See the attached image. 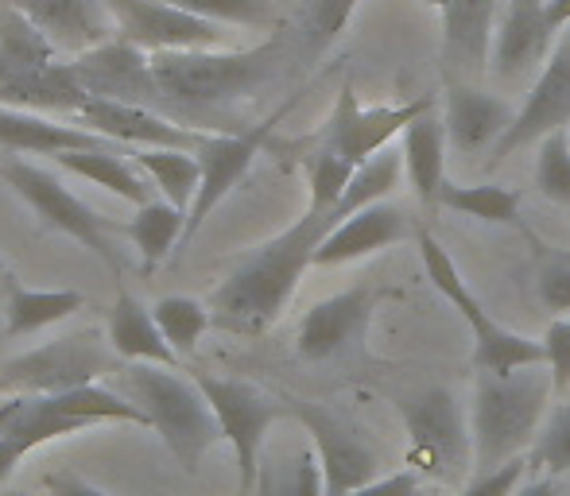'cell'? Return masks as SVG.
<instances>
[{"label": "cell", "instance_id": "cell-1", "mask_svg": "<svg viewBox=\"0 0 570 496\" xmlns=\"http://www.w3.org/2000/svg\"><path fill=\"white\" fill-rule=\"evenodd\" d=\"M338 221H345L338 206H331V210L326 206H307V214L292 229H284L268 245L256 248L253 256H245L222 279L218 291L210 295L214 323L226 326L233 334L268 330L284 315L287 302H292L303 271L315 268L318 245L326 241V234Z\"/></svg>", "mask_w": 570, "mask_h": 496}, {"label": "cell", "instance_id": "cell-2", "mask_svg": "<svg viewBox=\"0 0 570 496\" xmlns=\"http://www.w3.org/2000/svg\"><path fill=\"white\" fill-rule=\"evenodd\" d=\"M120 391L148 415L151 430L164 438V446L171 450V458L187 469L190 477L198 474L203 458L214 450L222 438V423L214 415L206 391L198 388V380H183L167 365H148V361H128L117 376Z\"/></svg>", "mask_w": 570, "mask_h": 496}, {"label": "cell", "instance_id": "cell-3", "mask_svg": "<svg viewBox=\"0 0 570 496\" xmlns=\"http://www.w3.org/2000/svg\"><path fill=\"white\" fill-rule=\"evenodd\" d=\"M551 373L543 365H528L517 373H478L470 407L473 430V469L493 474L504 462L520 458L540 427L551 399Z\"/></svg>", "mask_w": 570, "mask_h": 496}, {"label": "cell", "instance_id": "cell-4", "mask_svg": "<svg viewBox=\"0 0 570 496\" xmlns=\"http://www.w3.org/2000/svg\"><path fill=\"white\" fill-rule=\"evenodd\" d=\"M284 43L268 39L248 51H159L151 54V75L164 93L183 109H218L237 98H248L264 78L276 70Z\"/></svg>", "mask_w": 570, "mask_h": 496}, {"label": "cell", "instance_id": "cell-5", "mask_svg": "<svg viewBox=\"0 0 570 496\" xmlns=\"http://www.w3.org/2000/svg\"><path fill=\"white\" fill-rule=\"evenodd\" d=\"M98 423L151 427L148 415L125 391L106 388V384H82L70 391H12V399L0 404V435L28 438L36 446L78 435Z\"/></svg>", "mask_w": 570, "mask_h": 496}, {"label": "cell", "instance_id": "cell-6", "mask_svg": "<svg viewBox=\"0 0 570 496\" xmlns=\"http://www.w3.org/2000/svg\"><path fill=\"white\" fill-rule=\"evenodd\" d=\"M420 241V256H423V268H428L431 284L443 291V299L451 302L458 315L465 318V326L473 330V369L478 373H517V369H528V365H543L548 361V349L543 341H532L517 330H504L478 299L473 291L465 287L462 271L454 268L451 252L435 241L431 234H415Z\"/></svg>", "mask_w": 570, "mask_h": 496}, {"label": "cell", "instance_id": "cell-7", "mask_svg": "<svg viewBox=\"0 0 570 496\" xmlns=\"http://www.w3.org/2000/svg\"><path fill=\"white\" fill-rule=\"evenodd\" d=\"M195 380L206 391V399H210L214 415H218L222 438L233 446V458H237V474H240L237 489L240 496H253L268 430L292 415V404H279L264 388H256L248 380H233V376L195 373Z\"/></svg>", "mask_w": 570, "mask_h": 496}, {"label": "cell", "instance_id": "cell-8", "mask_svg": "<svg viewBox=\"0 0 570 496\" xmlns=\"http://www.w3.org/2000/svg\"><path fill=\"white\" fill-rule=\"evenodd\" d=\"M400 419L407 427V466H415V474L439 482H458L465 474L473 462V430L451 391L428 388L404 399Z\"/></svg>", "mask_w": 570, "mask_h": 496}, {"label": "cell", "instance_id": "cell-9", "mask_svg": "<svg viewBox=\"0 0 570 496\" xmlns=\"http://www.w3.org/2000/svg\"><path fill=\"white\" fill-rule=\"evenodd\" d=\"M0 179H4L47 226L67 234L70 241H78L82 248H90L114 276H120L114 226H109L94 206H86L75 190L62 187V179H55L51 171H43V167H36V163H23V159H4V163H0Z\"/></svg>", "mask_w": 570, "mask_h": 496}, {"label": "cell", "instance_id": "cell-10", "mask_svg": "<svg viewBox=\"0 0 570 496\" xmlns=\"http://www.w3.org/2000/svg\"><path fill=\"white\" fill-rule=\"evenodd\" d=\"M109 373V354L98 334H70L31 349L0 369V391H70L98 384Z\"/></svg>", "mask_w": 570, "mask_h": 496}, {"label": "cell", "instance_id": "cell-11", "mask_svg": "<svg viewBox=\"0 0 570 496\" xmlns=\"http://www.w3.org/2000/svg\"><path fill=\"white\" fill-rule=\"evenodd\" d=\"M292 415L303 423V430L311 435L318 454V466H323L326 496H350L361 485L376 482V469L381 458L376 450L342 419V415L326 411L318 404H292Z\"/></svg>", "mask_w": 570, "mask_h": 496}, {"label": "cell", "instance_id": "cell-12", "mask_svg": "<svg viewBox=\"0 0 570 496\" xmlns=\"http://www.w3.org/2000/svg\"><path fill=\"white\" fill-rule=\"evenodd\" d=\"M570 125V36L559 39L551 59L543 62L540 78L528 90L524 106L517 109L512 125L504 128V136L493 143V159L489 167H501L509 156H517L528 143H540L543 136L559 132Z\"/></svg>", "mask_w": 570, "mask_h": 496}, {"label": "cell", "instance_id": "cell-13", "mask_svg": "<svg viewBox=\"0 0 570 496\" xmlns=\"http://www.w3.org/2000/svg\"><path fill=\"white\" fill-rule=\"evenodd\" d=\"M431 109H435L431 98H420V101H412V106H361L350 86H342L338 106H334L331 121H326L323 143L331 151H338L342 159H350L353 167H361L365 159H373L376 151L389 148L392 136L404 132L415 117L431 113Z\"/></svg>", "mask_w": 570, "mask_h": 496}, {"label": "cell", "instance_id": "cell-14", "mask_svg": "<svg viewBox=\"0 0 570 496\" xmlns=\"http://www.w3.org/2000/svg\"><path fill=\"white\" fill-rule=\"evenodd\" d=\"M78 82L90 98H106V101H128V106H156L164 101L151 75V54L144 47L128 43L125 36H114L106 43L90 47L78 59H70Z\"/></svg>", "mask_w": 570, "mask_h": 496}, {"label": "cell", "instance_id": "cell-15", "mask_svg": "<svg viewBox=\"0 0 570 496\" xmlns=\"http://www.w3.org/2000/svg\"><path fill=\"white\" fill-rule=\"evenodd\" d=\"M551 39H556V28L548 23V0H509L493 31L489 75L501 86L528 82L556 51Z\"/></svg>", "mask_w": 570, "mask_h": 496}, {"label": "cell", "instance_id": "cell-16", "mask_svg": "<svg viewBox=\"0 0 570 496\" xmlns=\"http://www.w3.org/2000/svg\"><path fill=\"white\" fill-rule=\"evenodd\" d=\"M117 36L144 47L148 54H159L210 51V47H222L226 31H222V23L203 20V16L187 12V8L167 4V0H132V4L117 12Z\"/></svg>", "mask_w": 570, "mask_h": 496}, {"label": "cell", "instance_id": "cell-17", "mask_svg": "<svg viewBox=\"0 0 570 496\" xmlns=\"http://www.w3.org/2000/svg\"><path fill=\"white\" fill-rule=\"evenodd\" d=\"M75 125L94 128L106 140L125 143V148H179V151H198L210 132H198V128L175 125L171 117L156 113L148 106H128V101H106L90 98L75 117Z\"/></svg>", "mask_w": 570, "mask_h": 496}, {"label": "cell", "instance_id": "cell-18", "mask_svg": "<svg viewBox=\"0 0 570 496\" xmlns=\"http://www.w3.org/2000/svg\"><path fill=\"white\" fill-rule=\"evenodd\" d=\"M276 121H279V113L272 117V121L248 128V132H222V136L210 132L206 136V143L195 151L198 163H203V182H198L195 206H190V214H187V234H183V241H190V237L206 226V218H210L214 206H218L222 198H226L229 190L245 179L248 167H253V159H256V151H261V143L268 140V132Z\"/></svg>", "mask_w": 570, "mask_h": 496}, {"label": "cell", "instance_id": "cell-19", "mask_svg": "<svg viewBox=\"0 0 570 496\" xmlns=\"http://www.w3.org/2000/svg\"><path fill=\"white\" fill-rule=\"evenodd\" d=\"M4 4L20 8L59 47V54L70 59L117 36V16L106 0H4Z\"/></svg>", "mask_w": 570, "mask_h": 496}, {"label": "cell", "instance_id": "cell-20", "mask_svg": "<svg viewBox=\"0 0 570 496\" xmlns=\"http://www.w3.org/2000/svg\"><path fill=\"white\" fill-rule=\"evenodd\" d=\"M0 148L16 151V156H67V151H109L120 143L106 140L94 128L67 121V117L0 106Z\"/></svg>", "mask_w": 570, "mask_h": 496}, {"label": "cell", "instance_id": "cell-21", "mask_svg": "<svg viewBox=\"0 0 570 496\" xmlns=\"http://www.w3.org/2000/svg\"><path fill=\"white\" fill-rule=\"evenodd\" d=\"M368 310H373V291L365 287H353L334 299H323L303 315L299 323V354L307 361H331L342 349H350L361 338L368 323Z\"/></svg>", "mask_w": 570, "mask_h": 496}, {"label": "cell", "instance_id": "cell-22", "mask_svg": "<svg viewBox=\"0 0 570 496\" xmlns=\"http://www.w3.org/2000/svg\"><path fill=\"white\" fill-rule=\"evenodd\" d=\"M412 237V221L404 218V210L389 202L365 206V210L350 214L345 221L326 234V241L315 252V268H334V264H350L361 256H373L381 248H392L396 241Z\"/></svg>", "mask_w": 570, "mask_h": 496}, {"label": "cell", "instance_id": "cell-23", "mask_svg": "<svg viewBox=\"0 0 570 496\" xmlns=\"http://www.w3.org/2000/svg\"><path fill=\"white\" fill-rule=\"evenodd\" d=\"M512 117L517 113L509 109V101L470 82H451V90H446V140L465 156L493 148L504 136V128L512 125Z\"/></svg>", "mask_w": 570, "mask_h": 496}, {"label": "cell", "instance_id": "cell-24", "mask_svg": "<svg viewBox=\"0 0 570 496\" xmlns=\"http://www.w3.org/2000/svg\"><path fill=\"white\" fill-rule=\"evenodd\" d=\"M493 0H451L443 12V59L454 82L489 70L493 51Z\"/></svg>", "mask_w": 570, "mask_h": 496}, {"label": "cell", "instance_id": "cell-25", "mask_svg": "<svg viewBox=\"0 0 570 496\" xmlns=\"http://www.w3.org/2000/svg\"><path fill=\"white\" fill-rule=\"evenodd\" d=\"M109 349L117 357H125V361H148V365L179 369V354L167 346L156 315L132 291H125V287L117 291V302L109 310Z\"/></svg>", "mask_w": 570, "mask_h": 496}, {"label": "cell", "instance_id": "cell-26", "mask_svg": "<svg viewBox=\"0 0 570 496\" xmlns=\"http://www.w3.org/2000/svg\"><path fill=\"white\" fill-rule=\"evenodd\" d=\"M59 159L62 171L78 175V179H90L98 187L114 190L117 198L132 206H144L151 202V187H148V175L140 171L136 159H128L120 148H109V151H67V156H55Z\"/></svg>", "mask_w": 570, "mask_h": 496}, {"label": "cell", "instance_id": "cell-27", "mask_svg": "<svg viewBox=\"0 0 570 496\" xmlns=\"http://www.w3.org/2000/svg\"><path fill=\"white\" fill-rule=\"evenodd\" d=\"M443 151H446V121H439L435 113L415 117L404 128V167L412 175L415 198L428 206L439 202V187L446 182Z\"/></svg>", "mask_w": 570, "mask_h": 496}, {"label": "cell", "instance_id": "cell-28", "mask_svg": "<svg viewBox=\"0 0 570 496\" xmlns=\"http://www.w3.org/2000/svg\"><path fill=\"white\" fill-rule=\"evenodd\" d=\"M253 496H326L323 466H318L315 446L264 450Z\"/></svg>", "mask_w": 570, "mask_h": 496}, {"label": "cell", "instance_id": "cell-29", "mask_svg": "<svg viewBox=\"0 0 570 496\" xmlns=\"http://www.w3.org/2000/svg\"><path fill=\"white\" fill-rule=\"evenodd\" d=\"M86 307L82 291H70V287H59V291H31V287H12L4 307V338H28V334H39L55 323H67L70 315Z\"/></svg>", "mask_w": 570, "mask_h": 496}, {"label": "cell", "instance_id": "cell-30", "mask_svg": "<svg viewBox=\"0 0 570 496\" xmlns=\"http://www.w3.org/2000/svg\"><path fill=\"white\" fill-rule=\"evenodd\" d=\"M183 234H187V210L171 202H144L136 206V218L125 226V237L140 248V268L151 271L171 256L175 241L183 245Z\"/></svg>", "mask_w": 570, "mask_h": 496}, {"label": "cell", "instance_id": "cell-31", "mask_svg": "<svg viewBox=\"0 0 570 496\" xmlns=\"http://www.w3.org/2000/svg\"><path fill=\"white\" fill-rule=\"evenodd\" d=\"M136 163L140 171L151 179V187H159L164 202L179 206L190 214L198 195V182H203V163H198L195 151H179V148H144L136 151Z\"/></svg>", "mask_w": 570, "mask_h": 496}, {"label": "cell", "instance_id": "cell-32", "mask_svg": "<svg viewBox=\"0 0 570 496\" xmlns=\"http://www.w3.org/2000/svg\"><path fill=\"white\" fill-rule=\"evenodd\" d=\"M443 210H454L462 218H478V221H504L512 226L520 214V198L517 190H504V187H493V182H481V187H458V182L446 179L439 187V202Z\"/></svg>", "mask_w": 570, "mask_h": 496}, {"label": "cell", "instance_id": "cell-33", "mask_svg": "<svg viewBox=\"0 0 570 496\" xmlns=\"http://www.w3.org/2000/svg\"><path fill=\"white\" fill-rule=\"evenodd\" d=\"M400 171H404V151H376L373 159H365V163L353 171L350 187H345L338 210L342 218H350V214L365 210V206H376L384 202V198L392 195V190L400 187Z\"/></svg>", "mask_w": 570, "mask_h": 496}, {"label": "cell", "instance_id": "cell-34", "mask_svg": "<svg viewBox=\"0 0 570 496\" xmlns=\"http://www.w3.org/2000/svg\"><path fill=\"white\" fill-rule=\"evenodd\" d=\"M151 315H156L167 346H171L179 357L195 354V346L203 341V334L210 330V323H214L210 307L190 299V295H164V299L151 307Z\"/></svg>", "mask_w": 570, "mask_h": 496}, {"label": "cell", "instance_id": "cell-35", "mask_svg": "<svg viewBox=\"0 0 570 496\" xmlns=\"http://www.w3.org/2000/svg\"><path fill=\"white\" fill-rule=\"evenodd\" d=\"M361 0H299V36L307 54H323L345 31Z\"/></svg>", "mask_w": 570, "mask_h": 496}, {"label": "cell", "instance_id": "cell-36", "mask_svg": "<svg viewBox=\"0 0 570 496\" xmlns=\"http://www.w3.org/2000/svg\"><path fill=\"white\" fill-rule=\"evenodd\" d=\"M535 190L559 206H570V140L567 128L543 136L535 148Z\"/></svg>", "mask_w": 570, "mask_h": 496}, {"label": "cell", "instance_id": "cell-37", "mask_svg": "<svg viewBox=\"0 0 570 496\" xmlns=\"http://www.w3.org/2000/svg\"><path fill=\"white\" fill-rule=\"evenodd\" d=\"M175 8L203 16L214 23H240V28H272L279 0H167Z\"/></svg>", "mask_w": 570, "mask_h": 496}, {"label": "cell", "instance_id": "cell-38", "mask_svg": "<svg viewBox=\"0 0 570 496\" xmlns=\"http://www.w3.org/2000/svg\"><path fill=\"white\" fill-rule=\"evenodd\" d=\"M353 171H357V167H353L350 159H342L338 151H331L323 143V148L315 151V159H311V167H307L311 206H326V210H331V206H338L345 187H350V179H353Z\"/></svg>", "mask_w": 570, "mask_h": 496}, {"label": "cell", "instance_id": "cell-39", "mask_svg": "<svg viewBox=\"0 0 570 496\" xmlns=\"http://www.w3.org/2000/svg\"><path fill=\"white\" fill-rule=\"evenodd\" d=\"M535 462H540L551 477L570 469V404H563L548 419V427H543V435H540V446H535Z\"/></svg>", "mask_w": 570, "mask_h": 496}, {"label": "cell", "instance_id": "cell-40", "mask_svg": "<svg viewBox=\"0 0 570 496\" xmlns=\"http://www.w3.org/2000/svg\"><path fill=\"white\" fill-rule=\"evenodd\" d=\"M535 291H540V302L548 310L570 315V252L548 256V264L540 268V279H535Z\"/></svg>", "mask_w": 570, "mask_h": 496}, {"label": "cell", "instance_id": "cell-41", "mask_svg": "<svg viewBox=\"0 0 570 496\" xmlns=\"http://www.w3.org/2000/svg\"><path fill=\"white\" fill-rule=\"evenodd\" d=\"M543 349H548V373L556 396H567L570 388V315L556 318L543 334Z\"/></svg>", "mask_w": 570, "mask_h": 496}, {"label": "cell", "instance_id": "cell-42", "mask_svg": "<svg viewBox=\"0 0 570 496\" xmlns=\"http://www.w3.org/2000/svg\"><path fill=\"white\" fill-rule=\"evenodd\" d=\"M524 458H512L504 462L501 469H493V474H478L473 477V485H465L462 496H512L520 489V477H524Z\"/></svg>", "mask_w": 570, "mask_h": 496}, {"label": "cell", "instance_id": "cell-43", "mask_svg": "<svg viewBox=\"0 0 570 496\" xmlns=\"http://www.w3.org/2000/svg\"><path fill=\"white\" fill-rule=\"evenodd\" d=\"M350 496H423L420 474H415V469H400V474H392V477H376V482L361 485V489Z\"/></svg>", "mask_w": 570, "mask_h": 496}, {"label": "cell", "instance_id": "cell-44", "mask_svg": "<svg viewBox=\"0 0 570 496\" xmlns=\"http://www.w3.org/2000/svg\"><path fill=\"white\" fill-rule=\"evenodd\" d=\"M31 450H36V443H28V438L0 435V482H8V477H12V469L20 466Z\"/></svg>", "mask_w": 570, "mask_h": 496}, {"label": "cell", "instance_id": "cell-45", "mask_svg": "<svg viewBox=\"0 0 570 496\" xmlns=\"http://www.w3.org/2000/svg\"><path fill=\"white\" fill-rule=\"evenodd\" d=\"M47 496H114V493L98 489V485L82 482L75 474H51L47 477Z\"/></svg>", "mask_w": 570, "mask_h": 496}, {"label": "cell", "instance_id": "cell-46", "mask_svg": "<svg viewBox=\"0 0 570 496\" xmlns=\"http://www.w3.org/2000/svg\"><path fill=\"white\" fill-rule=\"evenodd\" d=\"M548 23L556 31L570 28V0H548Z\"/></svg>", "mask_w": 570, "mask_h": 496}, {"label": "cell", "instance_id": "cell-47", "mask_svg": "<svg viewBox=\"0 0 570 496\" xmlns=\"http://www.w3.org/2000/svg\"><path fill=\"white\" fill-rule=\"evenodd\" d=\"M512 496H559V485H556V477H540V482H532V485H524V489H517Z\"/></svg>", "mask_w": 570, "mask_h": 496}, {"label": "cell", "instance_id": "cell-48", "mask_svg": "<svg viewBox=\"0 0 570 496\" xmlns=\"http://www.w3.org/2000/svg\"><path fill=\"white\" fill-rule=\"evenodd\" d=\"M106 4H109V8H114V16H117V12H120V8H128V4H132V0H106Z\"/></svg>", "mask_w": 570, "mask_h": 496}, {"label": "cell", "instance_id": "cell-49", "mask_svg": "<svg viewBox=\"0 0 570 496\" xmlns=\"http://www.w3.org/2000/svg\"><path fill=\"white\" fill-rule=\"evenodd\" d=\"M423 4H431V8H439V12H446V4H451V0H423Z\"/></svg>", "mask_w": 570, "mask_h": 496}, {"label": "cell", "instance_id": "cell-50", "mask_svg": "<svg viewBox=\"0 0 570 496\" xmlns=\"http://www.w3.org/2000/svg\"><path fill=\"white\" fill-rule=\"evenodd\" d=\"M0 284H4V264H0Z\"/></svg>", "mask_w": 570, "mask_h": 496}]
</instances>
